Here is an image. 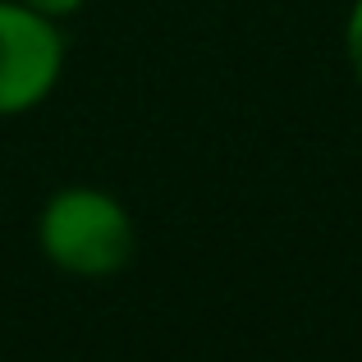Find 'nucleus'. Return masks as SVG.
Returning a JSON list of instances; mask_svg holds the SVG:
<instances>
[{"label": "nucleus", "instance_id": "obj_4", "mask_svg": "<svg viewBox=\"0 0 362 362\" xmlns=\"http://www.w3.org/2000/svg\"><path fill=\"white\" fill-rule=\"evenodd\" d=\"M23 5H33L37 14H46V18H55V23H64V18H74L88 0H23Z\"/></svg>", "mask_w": 362, "mask_h": 362}, {"label": "nucleus", "instance_id": "obj_3", "mask_svg": "<svg viewBox=\"0 0 362 362\" xmlns=\"http://www.w3.org/2000/svg\"><path fill=\"white\" fill-rule=\"evenodd\" d=\"M344 51H349V64H354L358 83H362V0L349 9V23H344Z\"/></svg>", "mask_w": 362, "mask_h": 362}, {"label": "nucleus", "instance_id": "obj_2", "mask_svg": "<svg viewBox=\"0 0 362 362\" xmlns=\"http://www.w3.org/2000/svg\"><path fill=\"white\" fill-rule=\"evenodd\" d=\"M64 28L23 0H0V119L33 115L64 78Z\"/></svg>", "mask_w": 362, "mask_h": 362}, {"label": "nucleus", "instance_id": "obj_1", "mask_svg": "<svg viewBox=\"0 0 362 362\" xmlns=\"http://www.w3.org/2000/svg\"><path fill=\"white\" fill-rule=\"evenodd\" d=\"M37 247L74 280L119 275L138 252L133 211L97 184H64L37 211Z\"/></svg>", "mask_w": 362, "mask_h": 362}]
</instances>
